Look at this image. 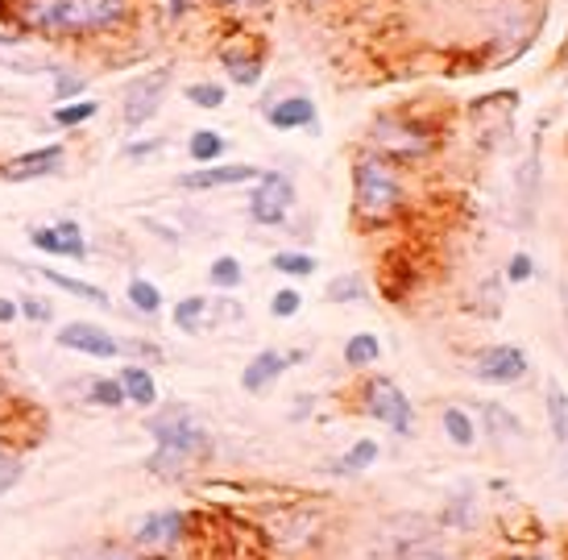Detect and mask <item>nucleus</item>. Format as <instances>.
Instances as JSON below:
<instances>
[{"mask_svg": "<svg viewBox=\"0 0 568 560\" xmlns=\"http://www.w3.org/2000/svg\"><path fill=\"white\" fill-rule=\"evenodd\" d=\"M83 88H88V79H83V75L54 67V96H59V100H72V96H79Z\"/></svg>", "mask_w": 568, "mask_h": 560, "instance_id": "obj_35", "label": "nucleus"}, {"mask_svg": "<svg viewBox=\"0 0 568 560\" xmlns=\"http://www.w3.org/2000/svg\"><path fill=\"white\" fill-rule=\"evenodd\" d=\"M544 407H547V428H552V441L568 444V391L552 378L544 391Z\"/></svg>", "mask_w": 568, "mask_h": 560, "instance_id": "obj_18", "label": "nucleus"}, {"mask_svg": "<svg viewBox=\"0 0 568 560\" xmlns=\"http://www.w3.org/2000/svg\"><path fill=\"white\" fill-rule=\"evenodd\" d=\"M353 195H357V212H361L365 220H386V216H395L399 204H403V183H399L395 166L386 163V158L365 154V158H357L353 166Z\"/></svg>", "mask_w": 568, "mask_h": 560, "instance_id": "obj_4", "label": "nucleus"}, {"mask_svg": "<svg viewBox=\"0 0 568 560\" xmlns=\"http://www.w3.org/2000/svg\"><path fill=\"white\" fill-rule=\"evenodd\" d=\"M191 9V0H170V17H183Z\"/></svg>", "mask_w": 568, "mask_h": 560, "instance_id": "obj_43", "label": "nucleus"}, {"mask_svg": "<svg viewBox=\"0 0 568 560\" xmlns=\"http://www.w3.org/2000/svg\"><path fill=\"white\" fill-rule=\"evenodd\" d=\"M38 279H47L50 287H59V291H67V295H75V300H83V304H95V307H113V300L100 291V287H92V282H79L72 279V275H59V270H47V266H38L34 270Z\"/></svg>", "mask_w": 568, "mask_h": 560, "instance_id": "obj_17", "label": "nucleus"}, {"mask_svg": "<svg viewBox=\"0 0 568 560\" xmlns=\"http://www.w3.org/2000/svg\"><path fill=\"white\" fill-rule=\"evenodd\" d=\"M444 436H449L456 448H469V444L477 441V428L474 420H469V411H461V407H444Z\"/></svg>", "mask_w": 568, "mask_h": 560, "instance_id": "obj_23", "label": "nucleus"}, {"mask_svg": "<svg viewBox=\"0 0 568 560\" xmlns=\"http://www.w3.org/2000/svg\"><path fill=\"white\" fill-rule=\"evenodd\" d=\"M361 295H365V279H361V275H340V279H332L328 291H324L328 304H353Z\"/></svg>", "mask_w": 568, "mask_h": 560, "instance_id": "obj_29", "label": "nucleus"}, {"mask_svg": "<svg viewBox=\"0 0 568 560\" xmlns=\"http://www.w3.org/2000/svg\"><path fill=\"white\" fill-rule=\"evenodd\" d=\"M258 175H261L258 166H245V163H233V166H199V170H188V175H179V187H183V191H212V187L254 183Z\"/></svg>", "mask_w": 568, "mask_h": 560, "instance_id": "obj_12", "label": "nucleus"}, {"mask_svg": "<svg viewBox=\"0 0 568 560\" xmlns=\"http://www.w3.org/2000/svg\"><path fill=\"white\" fill-rule=\"evenodd\" d=\"M67 158V150L63 145H42V150H29V154H17L13 163L0 166V175L9 179V183H29V179H42V175H54L59 166Z\"/></svg>", "mask_w": 568, "mask_h": 560, "instance_id": "obj_11", "label": "nucleus"}, {"mask_svg": "<svg viewBox=\"0 0 568 560\" xmlns=\"http://www.w3.org/2000/svg\"><path fill=\"white\" fill-rule=\"evenodd\" d=\"M531 370V361H527V353L519 345H494V349H481L474 361V378L477 382H486V386H515L522 382Z\"/></svg>", "mask_w": 568, "mask_h": 560, "instance_id": "obj_8", "label": "nucleus"}, {"mask_svg": "<svg viewBox=\"0 0 568 560\" xmlns=\"http://www.w3.org/2000/svg\"><path fill=\"white\" fill-rule=\"evenodd\" d=\"M204 320H208V300H204V295H188V300L175 304V328H183V332H199Z\"/></svg>", "mask_w": 568, "mask_h": 560, "instance_id": "obj_24", "label": "nucleus"}, {"mask_svg": "<svg viewBox=\"0 0 568 560\" xmlns=\"http://www.w3.org/2000/svg\"><path fill=\"white\" fill-rule=\"evenodd\" d=\"M565 291H568V287H565ZM565 316H568V295H565Z\"/></svg>", "mask_w": 568, "mask_h": 560, "instance_id": "obj_45", "label": "nucleus"}, {"mask_svg": "<svg viewBox=\"0 0 568 560\" xmlns=\"http://www.w3.org/2000/svg\"><path fill=\"white\" fill-rule=\"evenodd\" d=\"M374 560H452L449 544L424 514H395L378 527Z\"/></svg>", "mask_w": 568, "mask_h": 560, "instance_id": "obj_3", "label": "nucleus"}, {"mask_svg": "<svg viewBox=\"0 0 568 560\" xmlns=\"http://www.w3.org/2000/svg\"><path fill=\"white\" fill-rule=\"evenodd\" d=\"M145 432L154 436V453H150L145 469L158 473V478L188 473V469L199 466V461L208 457V448H212L204 423L195 420V411L183 407V403H170L158 416H150V420H145Z\"/></svg>", "mask_w": 568, "mask_h": 560, "instance_id": "obj_2", "label": "nucleus"}, {"mask_svg": "<svg viewBox=\"0 0 568 560\" xmlns=\"http://www.w3.org/2000/svg\"><path fill=\"white\" fill-rule=\"evenodd\" d=\"M95 113H100V104H95V100H75V104H59V109H54V125H63V129H75V125H88Z\"/></svg>", "mask_w": 568, "mask_h": 560, "instance_id": "obj_28", "label": "nucleus"}, {"mask_svg": "<svg viewBox=\"0 0 568 560\" xmlns=\"http://www.w3.org/2000/svg\"><path fill=\"white\" fill-rule=\"evenodd\" d=\"M59 345H63V349L83 353V357H100V361H108V357H117L120 353L117 336H113L108 328L88 324V320H75V324L59 328Z\"/></svg>", "mask_w": 568, "mask_h": 560, "instance_id": "obj_9", "label": "nucleus"}, {"mask_svg": "<svg viewBox=\"0 0 568 560\" xmlns=\"http://www.w3.org/2000/svg\"><path fill=\"white\" fill-rule=\"evenodd\" d=\"M170 75H175L170 67H158L125 88L120 109H125V125H129V129H142L145 120H154V113L163 109V100H166V88H170Z\"/></svg>", "mask_w": 568, "mask_h": 560, "instance_id": "obj_7", "label": "nucleus"}, {"mask_svg": "<svg viewBox=\"0 0 568 560\" xmlns=\"http://www.w3.org/2000/svg\"><path fill=\"white\" fill-rule=\"evenodd\" d=\"M361 407H365V416L382 420L390 432L411 436L415 411H411V398L403 395V386H399L395 378H370V382L361 386Z\"/></svg>", "mask_w": 568, "mask_h": 560, "instance_id": "obj_5", "label": "nucleus"}, {"mask_svg": "<svg viewBox=\"0 0 568 560\" xmlns=\"http://www.w3.org/2000/svg\"><path fill=\"white\" fill-rule=\"evenodd\" d=\"M295 204V179L283 175V170H266L258 175V187L249 195V216L266 225V229H279L286 220V212Z\"/></svg>", "mask_w": 568, "mask_h": 560, "instance_id": "obj_6", "label": "nucleus"}, {"mask_svg": "<svg viewBox=\"0 0 568 560\" xmlns=\"http://www.w3.org/2000/svg\"><path fill=\"white\" fill-rule=\"evenodd\" d=\"M54 233H59V257H72V262H83V257H88V241H83V229H79L75 220L54 225Z\"/></svg>", "mask_w": 568, "mask_h": 560, "instance_id": "obj_26", "label": "nucleus"}, {"mask_svg": "<svg viewBox=\"0 0 568 560\" xmlns=\"http://www.w3.org/2000/svg\"><path fill=\"white\" fill-rule=\"evenodd\" d=\"M266 120L274 129H311L315 125V104H311V96H283L279 104L266 109Z\"/></svg>", "mask_w": 568, "mask_h": 560, "instance_id": "obj_15", "label": "nucleus"}, {"mask_svg": "<svg viewBox=\"0 0 568 560\" xmlns=\"http://www.w3.org/2000/svg\"><path fill=\"white\" fill-rule=\"evenodd\" d=\"M535 275V262H531V254H515L511 257V266H506V279L511 282H527Z\"/></svg>", "mask_w": 568, "mask_h": 560, "instance_id": "obj_36", "label": "nucleus"}, {"mask_svg": "<svg viewBox=\"0 0 568 560\" xmlns=\"http://www.w3.org/2000/svg\"><path fill=\"white\" fill-rule=\"evenodd\" d=\"M117 382L120 391H125V403H138V407H154V403H158V382H154V373L142 370V366H125Z\"/></svg>", "mask_w": 568, "mask_h": 560, "instance_id": "obj_16", "label": "nucleus"}, {"mask_svg": "<svg viewBox=\"0 0 568 560\" xmlns=\"http://www.w3.org/2000/svg\"><path fill=\"white\" fill-rule=\"evenodd\" d=\"M224 88L220 84H191L188 88V100L195 104V109H220L224 104Z\"/></svg>", "mask_w": 568, "mask_h": 560, "instance_id": "obj_34", "label": "nucleus"}, {"mask_svg": "<svg viewBox=\"0 0 568 560\" xmlns=\"http://www.w3.org/2000/svg\"><path fill=\"white\" fill-rule=\"evenodd\" d=\"M163 150V138H150V141H133V145H125V158H150V154H158Z\"/></svg>", "mask_w": 568, "mask_h": 560, "instance_id": "obj_38", "label": "nucleus"}, {"mask_svg": "<svg viewBox=\"0 0 568 560\" xmlns=\"http://www.w3.org/2000/svg\"><path fill=\"white\" fill-rule=\"evenodd\" d=\"M224 4H261V0H224Z\"/></svg>", "mask_w": 568, "mask_h": 560, "instance_id": "obj_44", "label": "nucleus"}, {"mask_svg": "<svg viewBox=\"0 0 568 560\" xmlns=\"http://www.w3.org/2000/svg\"><path fill=\"white\" fill-rule=\"evenodd\" d=\"M129 304L145 311V316H154V311H163V291L150 279H133L129 282Z\"/></svg>", "mask_w": 568, "mask_h": 560, "instance_id": "obj_27", "label": "nucleus"}, {"mask_svg": "<svg viewBox=\"0 0 568 560\" xmlns=\"http://www.w3.org/2000/svg\"><path fill=\"white\" fill-rule=\"evenodd\" d=\"M188 150H191V158H195V163L212 166V163H220V158H224L229 141L220 138L216 129H195V133H191V141H188Z\"/></svg>", "mask_w": 568, "mask_h": 560, "instance_id": "obj_21", "label": "nucleus"}, {"mask_svg": "<svg viewBox=\"0 0 568 560\" xmlns=\"http://www.w3.org/2000/svg\"><path fill=\"white\" fill-rule=\"evenodd\" d=\"M299 307H304V295H299L295 287H283V291H274V300H270V316H274V320H291V316H299Z\"/></svg>", "mask_w": 568, "mask_h": 560, "instance_id": "obj_32", "label": "nucleus"}, {"mask_svg": "<svg viewBox=\"0 0 568 560\" xmlns=\"http://www.w3.org/2000/svg\"><path fill=\"white\" fill-rule=\"evenodd\" d=\"M183 532H188V514L183 511H154L133 527V544L145 548V552H163V548H170Z\"/></svg>", "mask_w": 568, "mask_h": 560, "instance_id": "obj_10", "label": "nucleus"}, {"mask_svg": "<svg viewBox=\"0 0 568 560\" xmlns=\"http://www.w3.org/2000/svg\"><path fill=\"white\" fill-rule=\"evenodd\" d=\"M291 366V353H279V349H261L245 370H241V386L249 391V395H261L266 386H274L283 370Z\"/></svg>", "mask_w": 568, "mask_h": 560, "instance_id": "obj_13", "label": "nucleus"}, {"mask_svg": "<svg viewBox=\"0 0 568 560\" xmlns=\"http://www.w3.org/2000/svg\"><path fill=\"white\" fill-rule=\"evenodd\" d=\"M477 411L486 416V423H490V436H494V441H519L522 436V423L515 420L506 407H498V403H481Z\"/></svg>", "mask_w": 568, "mask_h": 560, "instance_id": "obj_22", "label": "nucleus"}, {"mask_svg": "<svg viewBox=\"0 0 568 560\" xmlns=\"http://www.w3.org/2000/svg\"><path fill=\"white\" fill-rule=\"evenodd\" d=\"M378 453H382L378 441H370V436H365V441H357L353 448H349V453L340 457L336 473H361V469H370L374 461H378Z\"/></svg>", "mask_w": 568, "mask_h": 560, "instance_id": "obj_25", "label": "nucleus"}, {"mask_svg": "<svg viewBox=\"0 0 568 560\" xmlns=\"http://www.w3.org/2000/svg\"><path fill=\"white\" fill-rule=\"evenodd\" d=\"M92 403L95 407H125V391L117 378H95L92 382Z\"/></svg>", "mask_w": 568, "mask_h": 560, "instance_id": "obj_33", "label": "nucleus"}, {"mask_svg": "<svg viewBox=\"0 0 568 560\" xmlns=\"http://www.w3.org/2000/svg\"><path fill=\"white\" fill-rule=\"evenodd\" d=\"M17 478H22V466H17V461H13L9 453H0V494L9 491V486H13Z\"/></svg>", "mask_w": 568, "mask_h": 560, "instance_id": "obj_37", "label": "nucleus"}, {"mask_svg": "<svg viewBox=\"0 0 568 560\" xmlns=\"http://www.w3.org/2000/svg\"><path fill=\"white\" fill-rule=\"evenodd\" d=\"M535 200H540V154H531L519 170V225H531Z\"/></svg>", "mask_w": 568, "mask_h": 560, "instance_id": "obj_19", "label": "nucleus"}, {"mask_svg": "<svg viewBox=\"0 0 568 560\" xmlns=\"http://www.w3.org/2000/svg\"><path fill=\"white\" fill-rule=\"evenodd\" d=\"M120 353H138V357H150V361H163V349L145 345V341H129V345H120Z\"/></svg>", "mask_w": 568, "mask_h": 560, "instance_id": "obj_40", "label": "nucleus"}, {"mask_svg": "<svg viewBox=\"0 0 568 560\" xmlns=\"http://www.w3.org/2000/svg\"><path fill=\"white\" fill-rule=\"evenodd\" d=\"M220 59H224L229 79L241 84V88H254V84L261 79V71H266V59H261L258 47H241V42H233V47L220 50Z\"/></svg>", "mask_w": 568, "mask_h": 560, "instance_id": "obj_14", "label": "nucleus"}, {"mask_svg": "<svg viewBox=\"0 0 568 560\" xmlns=\"http://www.w3.org/2000/svg\"><path fill=\"white\" fill-rule=\"evenodd\" d=\"M92 560H138L129 548H117V544H104V548H95Z\"/></svg>", "mask_w": 568, "mask_h": 560, "instance_id": "obj_41", "label": "nucleus"}, {"mask_svg": "<svg viewBox=\"0 0 568 560\" xmlns=\"http://www.w3.org/2000/svg\"><path fill=\"white\" fill-rule=\"evenodd\" d=\"M17 316H22V307L13 304V300H4V295H0V324H13Z\"/></svg>", "mask_w": 568, "mask_h": 560, "instance_id": "obj_42", "label": "nucleus"}, {"mask_svg": "<svg viewBox=\"0 0 568 560\" xmlns=\"http://www.w3.org/2000/svg\"><path fill=\"white\" fill-rule=\"evenodd\" d=\"M208 279H212V287H220V291H233V287H241V279H245V270H241L237 257H216L212 270H208Z\"/></svg>", "mask_w": 568, "mask_h": 560, "instance_id": "obj_30", "label": "nucleus"}, {"mask_svg": "<svg viewBox=\"0 0 568 560\" xmlns=\"http://www.w3.org/2000/svg\"><path fill=\"white\" fill-rule=\"evenodd\" d=\"M382 357V345L374 332H357L345 341V366H353V370H365V366H374Z\"/></svg>", "mask_w": 568, "mask_h": 560, "instance_id": "obj_20", "label": "nucleus"}, {"mask_svg": "<svg viewBox=\"0 0 568 560\" xmlns=\"http://www.w3.org/2000/svg\"><path fill=\"white\" fill-rule=\"evenodd\" d=\"M13 22L42 38H95L133 17V0H13Z\"/></svg>", "mask_w": 568, "mask_h": 560, "instance_id": "obj_1", "label": "nucleus"}, {"mask_svg": "<svg viewBox=\"0 0 568 560\" xmlns=\"http://www.w3.org/2000/svg\"><path fill=\"white\" fill-rule=\"evenodd\" d=\"M17 307H22L29 320H38V324H47L50 320V304H42V300H22Z\"/></svg>", "mask_w": 568, "mask_h": 560, "instance_id": "obj_39", "label": "nucleus"}, {"mask_svg": "<svg viewBox=\"0 0 568 560\" xmlns=\"http://www.w3.org/2000/svg\"><path fill=\"white\" fill-rule=\"evenodd\" d=\"M274 270H283V275H295V279H308V275H315V257L311 254H295V250H283V254H274V262H270Z\"/></svg>", "mask_w": 568, "mask_h": 560, "instance_id": "obj_31", "label": "nucleus"}]
</instances>
